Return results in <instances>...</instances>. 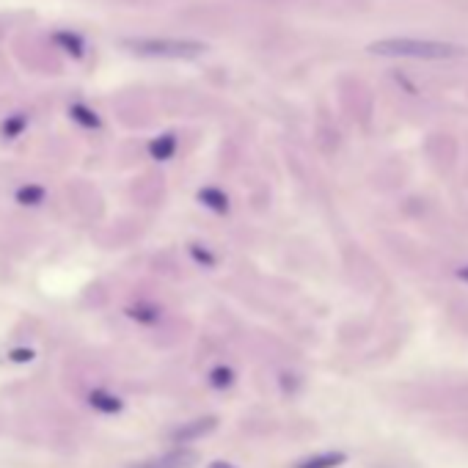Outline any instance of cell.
<instances>
[{"label":"cell","instance_id":"cell-8","mask_svg":"<svg viewBox=\"0 0 468 468\" xmlns=\"http://www.w3.org/2000/svg\"><path fill=\"white\" fill-rule=\"evenodd\" d=\"M174 152H177V138L174 135H160L149 143V155L155 160H168V157H174Z\"/></svg>","mask_w":468,"mask_h":468},{"label":"cell","instance_id":"cell-11","mask_svg":"<svg viewBox=\"0 0 468 468\" xmlns=\"http://www.w3.org/2000/svg\"><path fill=\"white\" fill-rule=\"evenodd\" d=\"M127 317L141 320V322H157L160 320V309L152 306V303H135V306L127 309Z\"/></svg>","mask_w":468,"mask_h":468},{"label":"cell","instance_id":"cell-6","mask_svg":"<svg viewBox=\"0 0 468 468\" xmlns=\"http://www.w3.org/2000/svg\"><path fill=\"white\" fill-rule=\"evenodd\" d=\"M89 402H91V408H97V410H102V413H119V410L124 408V402L119 400L116 394H111V391H105V388H94L89 394Z\"/></svg>","mask_w":468,"mask_h":468},{"label":"cell","instance_id":"cell-13","mask_svg":"<svg viewBox=\"0 0 468 468\" xmlns=\"http://www.w3.org/2000/svg\"><path fill=\"white\" fill-rule=\"evenodd\" d=\"M209 383H212L215 388H229V386L234 383V372H232L229 366H218V369H212Z\"/></svg>","mask_w":468,"mask_h":468},{"label":"cell","instance_id":"cell-16","mask_svg":"<svg viewBox=\"0 0 468 468\" xmlns=\"http://www.w3.org/2000/svg\"><path fill=\"white\" fill-rule=\"evenodd\" d=\"M33 356H36V353H33V350H28V347L11 350V361H17V364H25V361H31Z\"/></svg>","mask_w":468,"mask_h":468},{"label":"cell","instance_id":"cell-17","mask_svg":"<svg viewBox=\"0 0 468 468\" xmlns=\"http://www.w3.org/2000/svg\"><path fill=\"white\" fill-rule=\"evenodd\" d=\"M209 468H237V466H232V463H226V460H215Z\"/></svg>","mask_w":468,"mask_h":468},{"label":"cell","instance_id":"cell-5","mask_svg":"<svg viewBox=\"0 0 468 468\" xmlns=\"http://www.w3.org/2000/svg\"><path fill=\"white\" fill-rule=\"evenodd\" d=\"M347 463V455L339 452V449H328V452H317V455H309L303 460H298L292 468H339Z\"/></svg>","mask_w":468,"mask_h":468},{"label":"cell","instance_id":"cell-7","mask_svg":"<svg viewBox=\"0 0 468 468\" xmlns=\"http://www.w3.org/2000/svg\"><path fill=\"white\" fill-rule=\"evenodd\" d=\"M199 201L204 207H209L212 212H229V196L218 190V187H201L199 190Z\"/></svg>","mask_w":468,"mask_h":468},{"label":"cell","instance_id":"cell-1","mask_svg":"<svg viewBox=\"0 0 468 468\" xmlns=\"http://www.w3.org/2000/svg\"><path fill=\"white\" fill-rule=\"evenodd\" d=\"M369 55L378 58H410V61H452L466 55V47L435 39H416V36H388L366 47Z\"/></svg>","mask_w":468,"mask_h":468},{"label":"cell","instance_id":"cell-4","mask_svg":"<svg viewBox=\"0 0 468 468\" xmlns=\"http://www.w3.org/2000/svg\"><path fill=\"white\" fill-rule=\"evenodd\" d=\"M196 460H199V455H196L193 449L179 446V449L168 452V455L152 457V460H146V463H135L133 468H190Z\"/></svg>","mask_w":468,"mask_h":468},{"label":"cell","instance_id":"cell-10","mask_svg":"<svg viewBox=\"0 0 468 468\" xmlns=\"http://www.w3.org/2000/svg\"><path fill=\"white\" fill-rule=\"evenodd\" d=\"M69 113H72V119L77 121V124H83V127H89V130H97L102 121H99V116L94 111H89L86 105H72L69 108Z\"/></svg>","mask_w":468,"mask_h":468},{"label":"cell","instance_id":"cell-9","mask_svg":"<svg viewBox=\"0 0 468 468\" xmlns=\"http://www.w3.org/2000/svg\"><path fill=\"white\" fill-rule=\"evenodd\" d=\"M55 42L67 50L72 58H83V39L77 33H69V31H58L55 33Z\"/></svg>","mask_w":468,"mask_h":468},{"label":"cell","instance_id":"cell-18","mask_svg":"<svg viewBox=\"0 0 468 468\" xmlns=\"http://www.w3.org/2000/svg\"><path fill=\"white\" fill-rule=\"evenodd\" d=\"M457 276H460V278H466V281H468V268H463V270H457Z\"/></svg>","mask_w":468,"mask_h":468},{"label":"cell","instance_id":"cell-12","mask_svg":"<svg viewBox=\"0 0 468 468\" xmlns=\"http://www.w3.org/2000/svg\"><path fill=\"white\" fill-rule=\"evenodd\" d=\"M17 201L25 204V207H33V204H42L45 201V190L39 185H25L17 190Z\"/></svg>","mask_w":468,"mask_h":468},{"label":"cell","instance_id":"cell-3","mask_svg":"<svg viewBox=\"0 0 468 468\" xmlns=\"http://www.w3.org/2000/svg\"><path fill=\"white\" fill-rule=\"evenodd\" d=\"M218 427V419L215 416H204V419H193V422L182 424L177 430H171V441L174 444H193L204 435H209L212 430Z\"/></svg>","mask_w":468,"mask_h":468},{"label":"cell","instance_id":"cell-14","mask_svg":"<svg viewBox=\"0 0 468 468\" xmlns=\"http://www.w3.org/2000/svg\"><path fill=\"white\" fill-rule=\"evenodd\" d=\"M23 130H25V116H11V119L3 121V135L6 138H14V135H20Z\"/></svg>","mask_w":468,"mask_h":468},{"label":"cell","instance_id":"cell-2","mask_svg":"<svg viewBox=\"0 0 468 468\" xmlns=\"http://www.w3.org/2000/svg\"><path fill=\"white\" fill-rule=\"evenodd\" d=\"M127 50H133L138 55H143V58H196L201 55L207 45H201V42H190V39H165V36H160V39H130V42H124Z\"/></svg>","mask_w":468,"mask_h":468},{"label":"cell","instance_id":"cell-15","mask_svg":"<svg viewBox=\"0 0 468 468\" xmlns=\"http://www.w3.org/2000/svg\"><path fill=\"white\" fill-rule=\"evenodd\" d=\"M190 254H193V259H196V262H201V265H207V268H212V265H215V256H212L209 251H204V248L190 246Z\"/></svg>","mask_w":468,"mask_h":468}]
</instances>
